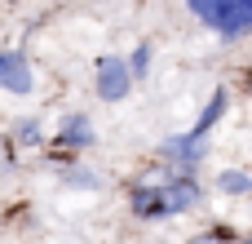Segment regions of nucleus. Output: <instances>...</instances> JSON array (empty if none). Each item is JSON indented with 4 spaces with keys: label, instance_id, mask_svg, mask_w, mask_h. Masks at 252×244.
Here are the masks:
<instances>
[{
    "label": "nucleus",
    "instance_id": "nucleus-1",
    "mask_svg": "<svg viewBox=\"0 0 252 244\" xmlns=\"http://www.w3.org/2000/svg\"><path fill=\"white\" fill-rule=\"evenodd\" d=\"M190 13L213 27L221 40H239V36H252V0H186Z\"/></svg>",
    "mask_w": 252,
    "mask_h": 244
},
{
    "label": "nucleus",
    "instance_id": "nucleus-2",
    "mask_svg": "<svg viewBox=\"0 0 252 244\" xmlns=\"http://www.w3.org/2000/svg\"><path fill=\"white\" fill-rule=\"evenodd\" d=\"M133 80H137V76H133L128 58H120V53H102V58H97L93 89H97V98H102V102H120V98H128Z\"/></svg>",
    "mask_w": 252,
    "mask_h": 244
},
{
    "label": "nucleus",
    "instance_id": "nucleus-3",
    "mask_svg": "<svg viewBox=\"0 0 252 244\" xmlns=\"http://www.w3.org/2000/svg\"><path fill=\"white\" fill-rule=\"evenodd\" d=\"M128 209H133V218H142V222L173 218V213H168V200H164V182H142V187H133V191H128Z\"/></svg>",
    "mask_w": 252,
    "mask_h": 244
},
{
    "label": "nucleus",
    "instance_id": "nucleus-4",
    "mask_svg": "<svg viewBox=\"0 0 252 244\" xmlns=\"http://www.w3.org/2000/svg\"><path fill=\"white\" fill-rule=\"evenodd\" d=\"M0 89L4 93H18V98L31 93V62H27V53H18V49H4L0 53Z\"/></svg>",
    "mask_w": 252,
    "mask_h": 244
},
{
    "label": "nucleus",
    "instance_id": "nucleus-5",
    "mask_svg": "<svg viewBox=\"0 0 252 244\" xmlns=\"http://www.w3.org/2000/svg\"><path fill=\"white\" fill-rule=\"evenodd\" d=\"M97 142V129L89 124V116H66L58 124V138H53V151H89Z\"/></svg>",
    "mask_w": 252,
    "mask_h": 244
},
{
    "label": "nucleus",
    "instance_id": "nucleus-6",
    "mask_svg": "<svg viewBox=\"0 0 252 244\" xmlns=\"http://www.w3.org/2000/svg\"><path fill=\"white\" fill-rule=\"evenodd\" d=\"M226 107H230V89H217L208 102H204V111H199V120H195V129L186 133V138H195V142H204L213 129H217V120L226 116Z\"/></svg>",
    "mask_w": 252,
    "mask_h": 244
},
{
    "label": "nucleus",
    "instance_id": "nucleus-7",
    "mask_svg": "<svg viewBox=\"0 0 252 244\" xmlns=\"http://www.w3.org/2000/svg\"><path fill=\"white\" fill-rule=\"evenodd\" d=\"M217 191L221 196H252V173H239V169L217 173Z\"/></svg>",
    "mask_w": 252,
    "mask_h": 244
},
{
    "label": "nucleus",
    "instance_id": "nucleus-8",
    "mask_svg": "<svg viewBox=\"0 0 252 244\" xmlns=\"http://www.w3.org/2000/svg\"><path fill=\"white\" fill-rule=\"evenodd\" d=\"M151 58H155V44H151V40H142V44L133 49V58H128V67H133V76H137V80L151 71Z\"/></svg>",
    "mask_w": 252,
    "mask_h": 244
},
{
    "label": "nucleus",
    "instance_id": "nucleus-9",
    "mask_svg": "<svg viewBox=\"0 0 252 244\" xmlns=\"http://www.w3.org/2000/svg\"><path fill=\"white\" fill-rule=\"evenodd\" d=\"M62 182H66V187H80V191H97V187H102V178L89 173V169H66Z\"/></svg>",
    "mask_w": 252,
    "mask_h": 244
},
{
    "label": "nucleus",
    "instance_id": "nucleus-10",
    "mask_svg": "<svg viewBox=\"0 0 252 244\" xmlns=\"http://www.w3.org/2000/svg\"><path fill=\"white\" fill-rule=\"evenodd\" d=\"M13 142L35 147V142H40V120H18V124H13Z\"/></svg>",
    "mask_w": 252,
    "mask_h": 244
},
{
    "label": "nucleus",
    "instance_id": "nucleus-11",
    "mask_svg": "<svg viewBox=\"0 0 252 244\" xmlns=\"http://www.w3.org/2000/svg\"><path fill=\"white\" fill-rule=\"evenodd\" d=\"M195 244H239V240H235V231H230V227H213V231H204Z\"/></svg>",
    "mask_w": 252,
    "mask_h": 244
},
{
    "label": "nucleus",
    "instance_id": "nucleus-12",
    "mask_svg": "<svg viewBox=\"0 0 252 244\" xmlns=\"http://www.w3.org/2000/svg\"><path fill=\"white\" fill-rule=\"evenodd\" d=\"M239 244H252V240H239Z\"/></svg>",
    "mask_w": 252,
    "mask_h": 244
},
{
    "label": "nucleus",
    "instance_id": "nucleus-13",
    "mask_svg": "<svg viewBox=\"0 0 252 244\" xmlns=\"http://www.w3.org/2000/svg\"><path fill=\"white\" fill-rule=\"evenodd\" d=\"M0 53H4V49H0Z\"/></svg>",
    "mask_w": 252,
    "mask_h": 244
}]
</instances>
